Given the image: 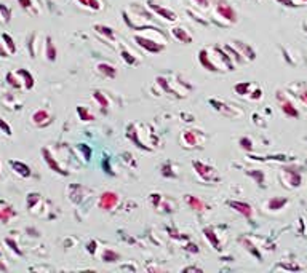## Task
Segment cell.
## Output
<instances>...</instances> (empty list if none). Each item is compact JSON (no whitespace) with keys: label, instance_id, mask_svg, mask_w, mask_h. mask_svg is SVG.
<instances>
[{"label":"cell","instance_id":"cell-29","mask_svg":"<svg viewBox=\"0 0 307 273\" xmlns=\"http://www.w3.org/2000/svg\"><path fill=\"white\" fill-rule=\"evenodd\" d=\"M18 4L21 5L23 10L34 13V4H32V0H18Z\"/></svg>","mask_w":307,"mask_h":273},{"label":"cell","instance_id":"cell-22","mask_svg":"<svg viewBox=\"0 0 307 273\" xmlns=\"http://www.w3.org/2000/svg\"><path fill=\"white\" fill-rule=\"evenodd\" d=\"M93 96H94V99L99 102L101 107H103L104 110H108V107H109V101H108L106 96H104L101 91H94V94H93Z\"/></svg>","mask_w":307,"mask_h":273},{"label":"cell","instance_id":"cell-25","mask_svg":"<svg viewBox=\"0 0 307 273\" xmlns=\"http://www.w3.org/2000/svg\"><path fill=\"white\" fill-rule=\"evenodd\" d=\"M77 113L80 115V118H82L83 121H91V120H94V117L91 115V113L86 110L85 107H82V105H80V107H77Z\"/></svg>","mask_w":307,"mask_h":273},{"label":"cell","instance_id":"cell-24","mask_svg":"<svg viewBox=\"0 0 307 273\" xmlns=\"http://www.w3.org/2000/svg\"><path fill=\"white\" fill-rule=\"evenodd\" d=\"M10 16H12V10L8 8L5 4H0V18H4V23L10 21Z\"/></svg>","mask_w":307,"mask_h":273},{"label":"cell","instance_id":"cell-19","mask_svg":"<svg viewBox=\"0 0 307 273\" xmlns=\"http://www.w3.org/2000/svg\"><path fill=\"white\" fill-rule=\"evenodd\" d=\"M4 37V40H5V48L8 50V53H10V55H15L16 53V45H15V40L10 37V35L8 34H4L2 35Z\"/></svg>","mask_w":307,"mask_h":273},{"label":"cell","instance_id":"cell-4","mask_svg":"<svg viewBox=\"0 0 307 273\" xmlns=\"http://www.w3.org/2000/svg\"><path fill=\"white\" fill-rule=\"evenodd\" d=\"M135 40L138 42L139 47H143L144 50H147L149 53H160L165 45H162V43H157L155 40H151V39H146V37H139V35H136Z\"/></svg>","mask_w":307,"mask_h":273},{"label":"cell","instance_id":"cell-30","mask_svg":"<svg viewBox=\"0 0 307 273\" xmlns=\"http://www.w3.org/2000/svg\"><path fill=\"white\" fill-rule=\"evenodd\" d=\"M39 200H40L39 193H29V197H28V208H29V209H34V203H36V201H39Z\"/></svg>","mask_w":307,"mask_h":273},{"label":"cell","instance_id":"cell-12","mask_svg":"<svg viewBox=\"0 0 307 273\" xmlns=\"http://www.w3.org/2000/svg\"><path fill=\"white\" fill-rule=\"evenodd\" d=\"M45 56L48 61H51V63L56 61V48H55V43L51 40V37H47L45 40Z\"/></svg>","mask_w":307,"mask_h":273},{"label":"cell","instance_id":"cell-33","mask_svg":"<svg viewBox=\"0 0 307 273\" xmlns=\"http://www.w3.org/2000/svg\"><path fill=\"white\" fill-rule=\"evenodd\" d=\"M0 128H2V129L5 131V134H7V136H10V134H12V129H10V126H8L7 123L4 121V118H0Z\"/></svg>","mask_w":307,"mask_h":273},{"label":"cell","instance_id":"cell-6","mask_svg":"<svg viewBox=\"0 0 307 273\" xmlns=\"http://www.w3.org/2000/svg\"><path fill=\"white\" fill-rule=\"evenodd\" d=\"M149 8H151L152 12H155L159 16L165 18V20H168V21H176V15H174L171 10H168V8H163V7H159V5H155L152 0H149Z\"/></svg>","mask_w":307,"mask_h":273},{"label":"cell","instance_id":"cell-14","mask_svg":"<svg viewBox=\"0 0 307 273\" xmlns=\"http://www.w3.org/2000/svg\"><path fill=\"white\" fill-rule=\"evenodd\" d=\"M171 32H173V35H174V39H178V40L182 42V43H189V42H192V37L187 34L186 29H182V28H174Z\"/></svg>","mask_w":307,"mask_h":273},{"label":"cell","instance_id":"cell-35","mask_svg":"<svg viewBox=\"0 0 307 273\" xmlns=\"http://www.w3.org/2000/svg\"><path fill=\"white\" fill-rule=\"evenodd\" d=\"M7 244H10V246H12V249H15V251H16V254H21V251L18 249V246H16V243H15V241H12L10 238H7Z\"/></svg>","mask_w":307,"mask_h":273},{"label":"cell","instance_id":"cell-11","mask_svg":"<svg viewBox=\"0 0 307 273\" xmlns=\"http://www.w3.org/2000/svg\"><path fill=\"white\" fill-rule=\"evenodd\" d=\"M198 59H200V64L203 66L205 69L212 70V72H216V70H218V66H215V64L212 63V59H210V56H208V51H207V50H201V51H200V56H198Z\"/></svg>","mask_w":307,"mask_h":273},{"label":"cell","instance_id":"cell-36","mask_svg":"<svg viewBox=\"0 0 307 273\" xmlns=\"http://www.w3.org/2000/svg\"><path fill=\"white\" fill-rule=\"evenodd\" d=\"M8 55H10V53H8V50H5L4 45H0V56H2V58H8Z\"/></svg>","mask_w":307,"mask_h":273},{"label":"cell","instance_id":"cell-8","mask_svg":"<svg viewBox=\"0 0 307 273\" xmlns=\"http://www.w3.org/2000/svg\"><path fill=\"white\" fill-rule=\"evenodd\" d=\"M8 165H10L12 168H13V171L18 176H21V178H29V176H31V168L26 163H23V162H13V160H10V162H8Z\"/></svg>","mask_w":307,"mask_h":273},{"label":"cell","instance_id":"cell-38","mask_svg":"<svg viewBox=\"0 0 307 273\" xmlns=\"http://www.w3.org/2000/svg\"><path fill=\"white\" fill-rule=\"evenodd\" d=\"M0 23H2V20H0Z\"/></svg>","mask_w":307,"mask_h":273},{"label":"cell","instance_id":"cell-13","mask_svg":"<svg viewBox=\"0 0 307 273\" xmlns=\"http://www.w3.org/2000/svg\"><path fill=\"white\" fill-rule=\"evenodd\" d=\"M98 72L104 77H109V78H114L117 75V70L114 66L111 64H106V63H103V64H98Z\"/></svg>","mask_w":307,"mask_h":273},{"label":"cell","instance_id":"cell-28","mask_svg":"<svg viewBox=\"0 0 307 273\" xmlns=\"http://www.w3.org/2000/svg\"><path fill=\"white\" fill-rule=\"evenodd\" d=\"M205 235H207V238H208L210 241H212V244L215 246V248H216V249H219V241L216 240L215 232L212 230V228H207V230H205Z\"/></svg>","mask_w":307,"mask_h":273},{"label":"cell","instance_id":"cell-5","mask_svg":"<svg viewBox=\"0 0 307 273\" xmlns=\"http://www.w3.org/2000/svg\"><path fill=\"white\" fill-rule=\"evenodd\" d=\"M31 120H32V123H34L36 126L43 128V126H48L50 123H51V115L48 113V110L40 109V110H36V112L32 113Z\"/></svg>","mask_w":307,"mask_h":273},{"label":"cell","instance_id":"cell-20","mask_svg":"<svg viewBox=\"0 0 307 273\" xmlns=\"http://www.w3.org/2000/svg\"><path fill=\"white\" fill-rule=\"evenodd\" d=\"M182 141H184V144H187V146H190V147L197 144V139H195L194 131H184Z\"/></svg>","mask_w":307,"mask_h":273},{"label":"cell","instance_id":"cell-3","mask_svg":"<svg viewBox=\"0 0 307 273\" xmlns=\"http://www.w3.org/2000/svg\"><path fill=\"white\" fill-rule=\"evenodd\" d=\"M119 203V195L116 192H104L103 195L99 197L98 206L104 211H111L112 208H116V205Z\"/></svg>","mask_w":307,"mask_h":273},{"label":"cell","instance_id":"cell-23","mask_svg":"<svg viewBox=\"0 0 307 273\" xmlns=\"http://www.w3.org/2000/svg\"><path fill=\"white\" fill-rule=\"evenodd\" d=\"M7 82H8V85L13 86V88H21V86H23V83H20L21 80H18L16 74H12V72L7 74Z\"/></svg>","mask_w":307,"mask_h":273},{"label":"cell","instance_id":"cell-10","mask_svg":"<svg viewBox=\"0 0 307 273\" xmlns=\"http://www.w3.org/2000/svg\"><path fill=\"white\" fill-rule=\"evenodd\" d=\"M42 154H43V158H45V162H47V165L50 166V168L51 170H53V171H56L58 174H67L63 168H61V166L56 163V160H55V158H53V155H51L48 151H47V149H43V151H42Z\"/></svg>","mask_w":307,"mask_h":273},{"label":"cell","instance_id":"cell-9","mask_svg":"<svg viewBox=\"0 0 307 273\" xmlns=\"http://www.w3.org/2000/svg\"><path fill=\"white\" fill-rule=\"evenodd\" d=\"M229 206L234 208L237 213L243 214L245 217H251L253 216V209L248 203H242V201H229Z\"/></svg>","mask_w":307,"mask_h":273},{"label":"cell","instance_id":"cell-2","mask_svg":"<svg viewBox=\"0 0 307 273\" xmlns=\"http://www.w3.org/2000/svg\"><path fill=\"white\" fill-rule=\"evenodd\" d=\"M277 99L280 101V104H282V112L285 113L286 117H293V118L299 117V112H297V109L294 107V104L286 98L285 93L278 91L277 93Z\"/></svg>","mask_w":307,"mask_h":273},{"label":"cell","instance_id":"cell-32","mask_svg":"<svg viewBox=\"0 0 307 273\" xmlns=\"http://www.w3.org/2000/svg\"><path fill=\"white\" fill-rule=\"evenodd\" d=\"M240 144H242V147L247 149V151H251V149H253V144H251V141L248 138H242L240 139Z\"/></svg>","mask_w":307,"mask_h":273},{"label":"cell","instance_id":"cell-18","mask_svg":"<svg viewBox=\"0 0 307 273\" xmlns=\"http://www.w3.org/2000/svg\"><path fill=\"white\" fill-rule=\"evenodd\" d=\"M94 29H96V32H98V34L106 35V37H108V39H111V40L116 39V34H114V31H112L111 28H108V26L96 24V26H94Z\"/></svg>","mask_w":307,"mask_h":273},{"label":"cell","instance_id":"cell-15","mask_svg":"<svg viewBox=\"0 0 307 273\" xmlns=\"http://www.w3.org/2000/svg\"><path fill=\"white\" fill-rule=\"evenodd\" d=\"M186 203L192 208V209H195V211H205V203L201 200L195 198V197H192V195H186Z\"/></svg>","mask_w":307,"mask_h":273},{"label":"cell","instance_id":"cell-26","mask_svg":"<svg viewBox=\"0 0 307 273\" xmlns=\"http://www.w3.org/2000/svg\"><path fill=\"white\" fill-rule=\"evenodd\" d=\"M103 259L106 262H116V259H119V254L112 249H106L103 252Z\"/></svg>","mask_w":307,"mask_h":273},{"label":"cell","instance_id":"cell-27","mask_svg":"<svg viewBox=\"0 0 307 273\" xmlns=\"http://www.w3.org/2000/svg\"><path fill=\"white\" fill-rule=\"evenodd\" d=\"M122 58H124V61H125V63H128L130 66H133V64H136V58L133 56V55H131V53L130 51H127V50H124V51H122Z\"/></svg>","mask_w":307,"mask_h":273},{"label":"cell","instance_id":"cell-37","mask_svg":"<svg viewBox=\"0 0 307 273\" xmlns=\"http://www.w3.org/2000/svg\"><path fill=\"white\" fill-rule=\"evenodd\" d=\"M195 4L197 5H200V7H208V0H195Z\"/></svg>","mask_w":307,"mask_h":273},{"label":"cell","instance_id":"cell-17","mask_svg":"<svg viewBox=\"0 0 307 273\" xmlns=\"http://www.w3.org/2000/svg\"><path fill=\"white\" fill-rule=\"evenodd\" d=\"M194 166H195V168H197V173L201 176V178H205L207 181L208 179H212V168H208V166H205V165H201V163H194Z\"/></svg>","mask_w":307,"mask_h":273},{"label":"cell","instance_id":"cell-34","mask_svg":"<svg viewBox=\"0 0 307 273\" xmlns=\"http://www.w3.org/2000/svg\"><path fill=\"white\" fill-rule=\"evenodd\" d=\"M88 7H91L93 10H99V8H101L98 0H88Z\"/></svg>","mask_w":307,"mask_h":273},{"label":"cell","instance_id":"cell-1","mask_svg":"<svg viewBox=\"0 0 307 273\" xmlns=\"http://www.w3.org/2000/svg\"><path fill=\"white\" fill-rule=\"evenodd\" d=\"M216 13L223 18V20L229 21V23H237V12L234 10V7L229 5L226 0H218L216 4Z\"/></svg>","mask_w":307,"mask_h":273},{"label":"cell","instance_id":"cell-16","mask_svg":"<svg viewBox=\"0 0 307 273\" xmlns=\"http://www.w3.org/2000/svg\"><path fill=\"white\" fill-rule=\"evenodd\" d=\"M18 75L23 77V82H24V86H26V90H31V88L34 86V77L31 75L29 70H18Z\"/></svg>","mask_w":307,"mask_h":273},{"label":"cell","instance_id":"cell-31","mask_svg":"<svg viewBox=\"0 0 307 273\" xmlns=\"http://www.w3.org/2000/svg\"><path fill=\"white\" fill-rule=\"evenodd\" d=\"M248 88H250V83H240V85L235 86V91L239 93V94H247Z\"/></svg>","mask_w":307,"mask_h":273},{"label":"cell","instance_id":"cell-21","mask_svg":"<svg viewBox=\"0 0 307 273\" xmlns=\"http://www.w3.org/2000/svg\"><path fill=\"white\" fill-rule=\"evenodd\" d=\"M286 205V200H282V198H272L270 201H269V209H274V211H277V209H282L283 206Z\"/></svg>","mask_w":307,"mask_h":273},{"label":"cell","instance_id":"cell-7","mask_svg":"<svg viewBox=\"0 0 307 273\" xmlns=\"http://www.w3.org/2000/svg\"><path fill=\"white\" fill-rule=\"evenodd\" d=\"M16 216V211L13 206H10L7 203V201H0V222L2 224H7L10 221L12 217Z\"/></svg>","mask_w":307,"mask_h":273}]
</instances>
